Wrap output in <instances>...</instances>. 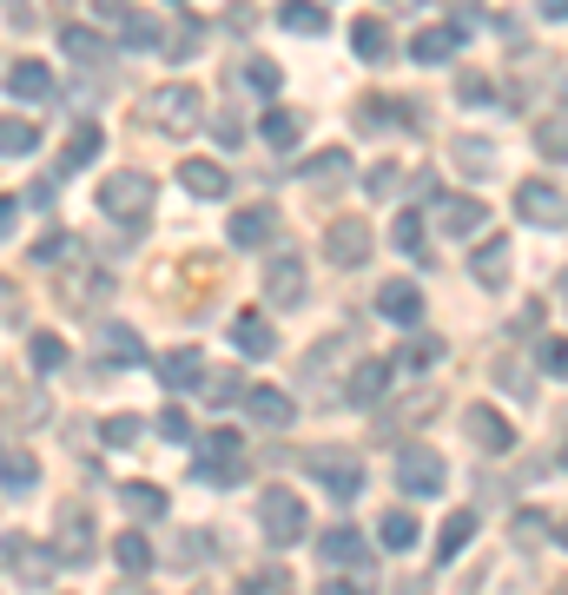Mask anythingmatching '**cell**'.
<instances>
[{"label":"cell","instance_id":"60d3db41","mask_svg":"<svg viewBox=\"0 0 568 595\" xmlns=\"http://www.w3.org/2000/svg\"><path fill=\"white\" fill-rule=\"evenodd\" d=\"M159 33H165V26H159L152 13H126V20H119V40H126V46H139V53H146V46H159Z\"/></svg>","mask_w":568,"mask_h":595},{"label":"cell","instance_id":"94428289","mask_svg":"<svg viewBox=\"0 0 568 595\" xmlns=\"http://www.w3.org/2000/svg\"><path fill=\"white\" fill-rule=\"evenodd\" d=\"M556 543H562V550H568V517H562V523H556Z\"/></svg>","mask_w":568,"mask_h":595},{"label":"cell","instance_id":"d6986e66","mask_svg":"<svg viewBox=\"0 0 568 595\" xmlns=\"http://www.w3.org/2000/svg\"><path fill=\"white\" fill-rule=\"evenodd\" d=\"M457 46H463V26H424L410 40V60L417 66H443V60H457Z\"/></svg>","mask_w":568,"mask_h":595},{"label":"cell","instance_id":"44dd1931","mask_svg":"<svg viewBox=\"0 0 568 595\" xmlns=\"http://www.w3.org/2000/svg\"><path fill=\"white\" fill-rule=\"evenodd\" d=\"M232 344H238L245 358H271V351H278L271 318H265V311H238V318H232Z\"/></svg>","mask_w":568,"mask_h":595},{"label":"cell","instance_id":"52a82bcc","mask_svg":"<svg viewBox=\"0 0 568 595\" xmlns=\"http://www.w3.org/2000/svg\"><path fill=\"white\" fill-rule=\"evenodd\" d=\"M318 556L331 563V576H371V543H364L351 523L324 530V536H318Z\"/></svg>","mask_w":568,"mask_h":595},{"label":"cell","instance_id":"e575fe53","mask_svg":"<svg viewBox=\"0 0 568 595\" xmlns=\"http://www.w3.org/2000/svg\"><path fill=\"white\" fill-rule=\"evenodd\" d=\"M298 132H304V119H298V113H285V106H271V113H265V146H271V152H291V146H298Z\"/></svg>","mask_w":568,"mask_h":595},{"label":"cell","instance_id":"681fc988","mask_svg":"<svg viewBox=\"0 0 568 595\" xmlns=\"http://www.w3.org/2000/svg\"><path fill=\"white\" fill-rule=\"evenodd\" d=\"M364 185H371L377 199H390V192H397V166H390V159H384V166H371V172H364Z\"/></svg>","mask_w":568,"mask_h":595},{"label":"cell","instance_id":"ba28073f","mask_svg":"<svg viewBox=\"0 0 568 595\" xmlns=\"http://www.w3.org/2000/svg\"><path fill=\"white\" fill-rule=\"evenodd\" d=\"M516 212H523L529 225H568V199L549 179H523V185H516Z\"/></svg>","mask_w":568,"mask_h":595},{"label":"cell","instance_id":"1f68e13d","mask_svg":"<svg viewBox=\"0 0 568 595\" xmlns=\"http://www.w3.org/2000/svg\"><path fill=\"white\" fill-rule=\"evenodd\" d=\"M60 46H66V60H79V66H106V40H99L93 26H66Z\"/></svg>","mask_w":568,"mask_h":595},{"label":"cell","instance_id":"4fadbf2b","mask_svg":"<svg viewBox=\"0 0 568 595\" xmlns=\"http://www.w3.org/2000/svg\"><path fill=\"white\" fill-rule=\"evenodd\" d=\"M199 113H205L199 86H165V93L152 99V119H159V126H172V132H185V126H192Z\"/></svg>","mask_w":568,"mask_h":595},{"label":"cell","instance_id":"9c48e42d","mask_svg":"<svg viewBox=\"0 0 568 595\" xmlns=\"http://www.w3.org/2000/svg\"><path fill=\"white\" fill-rule=\"evenodd\" d=\"M271 238H278V212L271 205H238L232 225H225V245H238V252H258Z\"/></svg>","mask_w":568,"mask_h":595},{"label":"cell","instance_id":"91938a15","mask_svg":"<svg viewBox=\"0 0 568 595\" xmlns=\"http://www.w3.org/2000/svg\"><path fill=\"white\" fill-rule=\"evenodd\" d=\"M324 595H364V589H357V583H337V576H331V583H324Z\"/></svg>","mask_w":568,"mask_h":595},{"label":"cell","instance_id":"4dcf8cb0","mask_svg":"<svg viewBox=\"0 0 568 595\" xmlns=\"http://www.w3.org/2000/svg\"><path fill=\"white\" fill-rule=\"evenodd\" d=\"M278 26H291V33H324L331 13H324L318 0H278Z\"/></svg>","mask_w":568,"mask_h":595},{"label":"cell","instance_id":"9f6ffc18","mask_svg":"<svg viewBox=\"0 0 568 595\" xmlns=\"http://www.w3.org/2000/svg\"><path fill=\"white\" fill-rule=\"evenodd\" d=\"M26 205H33V212H46V205H53V179H40V185H26Z\"/></svg>","mask_w":568,"mask_h":595},{"label":"cell","instance_id":"603a6c76","mask_svg":"<svg viewBox=\"0 0 568 595\" xmlns=\"http://www.w3.org/2000/svg\"><path fill=\"white\" fill-rule=\"evenodd\" d=\"M351 172H357V166H351V152H344V146H331V152H318V159H304V166H298V179H304V185H344Z\"/></svg>","mask_w":568,"mask_h":595},{"label":"cell","instance_id":"f907efd6","mask_svg":"<svg viewBox=\"0 0 568 595\" xmlns=\"http://www.w3.org/2000/svg\"><path fill=\"white\" fill-rule=\"evenodd\" d=\"M437 358H443V344H437V338H417V344L404 351V364H417V371H430Z\"/></svg>","mask_w":568,"mask_h":595},{"label":"cell","instance_id":"e7e4bbea","mask_svg":"<svg viewBox=\"0 0 568 595\" xmlns=\"http://www.w3.org/2000/svg\"><path fill=\"white\" fill-rule=\"evenodd\" d=\"M556 291H562V305H568V272H562V285H556Z\"/></svg>","mask_w":568,"mask_h":595},{"label":"cell","instance_id":"8fae6325","mask_svg":"<svg viewBox=\"0 0 568 595\" xmlns=\"http://www.w3.org/2000/svg\"><path fill=\"white\" fill-rule=\"evenodd\" d=\"M265 291H271V305H304V258L298 252H285V258H271L265 265Z\"/></svg>","mask_w":568,"mask_h":595},{"label":"cell","instance_id":"f1b7e54d","mask_svg":"<svg viewBox=\"0 0 568 595\" xmlns=\"http://www.w3.org/2000/svg\"><path fill=\"white\" fill-rule=\"evenodd\" d=\"M99 351H106V364H139L146 358L139 331H126V325H99Z\"/></svg>","mask_w":568,"mask_h":595},{"label":"cell","instance_id":"6da1fadb","mask_svg":"<svg viewBox=\"0 0 568 595\" xmlns=\"http://www.w3.org/2000/svg\"><path fill=\"white\" fill-rule=\"evenodd\" d=\"M60 570H66L60 550H46V543H33V536H0V576H13L20 589H46Z\"/></svg>","mask_w":568,"mask_h":595},{"label":"cell","instance_id":"db71d44e","mask_svg":"<svg viewBox=\"0 0 568 595\" xmlns=\"http://www.w3.org/2000/svg\"><path fill=\"white\" fill-rule=\"evenodd\" d=\"M20 225V192H0V238Z\"/></svg>","mask_w":568,"mask_h":595},{"label":"cell","instance_id":"8992f818","mask_svg":"<svg viewBox=\"0 0 568 595\" xmlns=\"http://www.w3.org/2000/svg\"><path fill=\"white\" fill-rule=\"evenodd\" d=\"M324 258H331L337 272H357V265L371 258V225H364V219H351V212H344V219H331V225H324Z\"/></svg>","mask_w":568,"mask_h":595},{"label":"cell","instance_id":"4316f807","mask_svg":"<svg viewBox=\"0 0 568 595\" xmlns=\"http://www.w3.org/2000/svg\"><path fill=\"white\" fill-rule=\"evenodd\" d=\"M450 159H457L470 179H490V172H496V146H490V139H476V132H463V139L450 146Z\"/></svg>","mask_w":568,"mask_h":595},{"label":"cell","instance_id":"f5cc1de1","mask_svg":"<svg viewBox=\"0 0 568 595\" xmlns=\"http://www.w3.org/2000/svg\"><path fill=\"white\" fill-rule=\"evenodd\" d=\"M516 543H543V517H536V510L516 517Z\"/></svg>","mask_w":568,"mask_h":595},{"label":"cell","instance_id":"bcb514c9","mask_svg":"<svg viewBox=\"0 0 568 595\" xmlns=\"http://www.w3.org/2000/svg\"><path fill=\"white\" fill-rule=\"evenodd\" d=\"M159 437H172V444H192V417L172 404V411H159Z\"/></svg>","mask_w":568,"mask_h":595},{"label":"cell","instance_id":"ffe728a7","mask_svg":"<svg viewBox=\"0 0 568 595\" xmlns=\"http://www.w3.org/2000/svg\"><path fill=\"white\" fill-rule=\"evenodd\" d=\"M483 219H490V205H483V199H437V225H443L450 238L483 232Z\"/></svg>","mask_w":568,"mask_h":595},{"label":"cell","instance_id":"9a60e30c","mask_svg":"<svg viewBox=\"0 0 568 595\" xmlns=\"http://www.w3.org/2000/svg\"><path fill=\"white\" fill-rule=\"evenodd\" d=\"M377 311H384L390 325L417 331V325H424V291H417L410 278H397V285H384V291H377Z\"/></svg>","mask_w":568,"mask_h":595},{"label":"cell","instance_id":"277c9868","mask_svg":"<svg viewBox=\"0 0 568 595\" xmlns=\"http://www.w3.org/2000/svg\"><path fill=\"white\" fill-rule=\"evenodd\" d=\"M304 470H311L337 503H351V497L364 490V464H357L351 450H304Z\"/></svg>","mask_w":568,"mask_h":595},{"label":"cell","instance_id":"7dc6e473","mask_svg":"<svg viewBox=\"0 0 568 595\" xmlns=\"http://www.w3.org/2000/svg\"><path fill=\"white\" fill-rule=\"evenodd\" d=\"M99 437H106L112 450H126V444L139 437V417H106V424H99Z\"/></svg>","mask_w":568,"mask_h":595},{"label":"cell","instance_id":"7c38bea8","mask_svg":"<svg viewBox=\"0 0 568 595\" xmlns=\"http://www.w3.org/2000/svg\"><path fill=\"white\" fill-rule=\"evenodd\" d=\"M7 93L26 99V106L53 99V66H46V60H13V66H7Z\"/></svg>","mask_w":568,"mask_h":595},{"label":"cell","instance_id":"d590c367","mask_svg":"<svg viewBox=\"0 0 568 595\" xmlns=\"http://www.w3.org/2000/svg\"><path fill=\"white\" fill-rule=\"evenodd\" d=\"M390 245L404 252V258H424L430 245H424V212H397L390 219Z\"/></svg>","mask_w":568,"mask_h":595},{"label":"cell","instance_id":"ac0fdd59","mask_svg":"<svg viewBox=\"0 0 568 595\" xmlns=\"http://www.w3.org/2000/svg\"><path fill=\"white\" fill-rule=\"evenodd\" d=\"M245 411H251V424H265V431H285V424L298 417V404H291L278 384H258V391H245Z\"/></svg>","mask_w":568,"mask_h":595},{"label":"cell","instance_id":"d4e9b609","mask_svg":"<svg viewBox=\"0 0 568 595\" xmlns=\"http://www.w3.org/2000/svg\"><path fill=\"white\" fill-rule=\"evenodd\" d=\"M112 570H119V576H132V583H139V576H146V570H152V543H146V536H139V530H119V536H112Z\"/></svg>","mask_w":568,"mask_h":595},{"label":"cell","instance_id":"6f0895ef","mask_svg":"<svg viewBox=\"0 0 568 595\" xmlns=\"http://www.w3.org/2000/svg\"><path fill=\"white\" fill-rule=\"evenodd\" d=\"M543 7V20H568V0H536Z\"/></svg>","mask_w":568,"mask_h":595},{"label":"cell","instance_id":"2e32d148","mask_svg":"<svg viewBox=\"0 0 568 595\" xmlns=\"http://www.w3.org/2000/svg\"><path fill=\"white\" fill-rule=\"evenodd\" d=\"M179 185H185L192 199H225V192H232V179H225L218 159H179Z\"/></svg>","mask_w":568,"mask_h":595},{"label":"cell","instance_id":"6125c7cd","mask_svg":"<svg viewBox=\"0 0 568 595\" xmlns=\"http://www.w3.org/2000/svg\"><path fill=\"white\" fill-rule=\"evenodd\" d=\"M93 7H106V13H119V7H126V0H93Z\"/></svg>","mask_w":568,"mask_h":595},{"label":"cell","instance_id":"7a4b0ae2","mask_svg":"<svg viewBox=\"0 0 568 595\" xmlns=\"http://www.w3.org/2000/svg\"><path fill=\"white\" fill-rule=\"evenodd\" d=\"M99 212H106V219H126V225H146V212H152V179H146V172H112V179L99 185Z\"/></svg>","mask_w":568,"mask_h":595},{"label":"cell","instance_id":"5b68a950","mask_svg":"<svg viewBox=\"0 0 568 595\" xmlns=\"http://www.w3.org/2000/svg\"><path fill=\"white\" fill-rule=\"evenodd\" d=\"M258 530H265L271 543H304L311 517H304V503H298L291 490H265V497H258Z\"/></svg>","mask_w":568,"mask_h":595},{"label":"cell","instance_id":"8d00e7d4","mask_svg":"<svg viewBox=\"0 0 568 595\" xmlns=\"http://www.w3.org/2000/svg\"><path fill=\"white\" fill-rule=\"evenodd\" d=\"M40 146V126L33 119H0V159H26Z\"/></svg>","mask_w":568,"mask_h":595},{"label":"cell","instance_id":"30bf717a","mask_svg":"<svg viewBox=\"0 0 568 595\" xmlns=\"http://www.w3.org/2000/svg\"><path fill=\"white\" fill-rule=\"evenodd\" d=\"M463 431H470V444H476V450H490V457H510V450H516V431H510L490 404H470Z\"/></svg>","mask_w":568,"mask_h":595},{"label":"cell","instance_id":"83f0119b","mask_svg":"<svg viewBox=\"0 0 568 595\" xmlns=\"http://www.w3.org/2000/svg\"><path fill=\"white\" fill-rule=\"evenodd\" d=\"M536 152H543L549 166H562V159H568V106L543 113V126H536Z\"/></svg>","mask_w":568,"mask_h":595},{"label":"cell","instance_id":"816d5d0a","mask_svg":"<svg viewBox=\"0 0 568 595\" xmlns=\"http://www.w3.org/2000/svg\"><path fill=\"white\" fill-rule=\"evenodd\" d=\"M457 93H463V106H490V99H496V93H490V79H483V73H470V79H463V86H457Z\"/></svg>","mask_w":568,"mask_h":595},{"label":"cell","instance_id":"b9f144b4","mask_svg":"<svg viewBox=\"0 0 568 595\" xmlns=\"http://www.w3.org/2000/svg\"><path fill=\"white\" fill-rule=\"evenodd\" d=\"M26 358H33V371H60V364H66V344H60L53 331H33V344H26Z\"/></svg>","mask_w":568,"mask_h":595},{"label":"cell","instance_id":"be15d7a7","mask_svg":"<svg viewBox=\"0 0 568 595\" xmlns=\"http://www.w3.org/2000/svg\"><path fill=\"white\" fill-rule=\"evenodd\" d=\"M119 595H152V589H139V583H132V589H126V583H119Z\"/></svg>","mask_w":568,"mask_h":595},{"label":"cell","instance_id":"3957f363","mask_svg":"<svg viewBox=\"0 0 568 595\" xmlns=\"http://www.w3.org/2000/svg\"><path fill=\"white\" fill-rule=\"evenodd\" d=\"M390 470H397V490L404 497H443V484H450V464L437 450H424V444H410Z\"/></svg>","mask_w":568,"mask_h":595},{"label":"cell","instance_id":"74e56055","mask_svg":"<svg viewBox=\"0 0 568 595\" xmlns=\"http://www.w3.org/2000/svg\"><path fill=\"white\" fill-rule=\"evenodd\" d=\"M245 86H251L258 99H271V93L285 86V66H278V60H265V53H251V60H245Z\"/></svg>","mask_w":568,"mask_h":595},{"label":"cell","instance_id":"f546056e","mask_svg":"<svg viewBox=\"0 0 568 595\" xmlns=\"http://www.w3.org/2000/svg\"><path fill=\"white\" fill-rule=\"evenodd\" d=\"M159 378H165L172 391H179V384H199V378H205V358H199L192 344H179V351H165V358H159Z\"/></svg>","mask_w":568,"mask_h":595},{"label":"cell","instance_id":"f35d334b","mask_svg":"<svg viewBox=\"0 0 568 595\" xmlns=\"http://www.w3.org/2000/svg\"><path fill=\"white\" fill-rule=\"evenodd\" d=\"M377 543H384L390 556H397V550H410V543H417V517H410V510H390V517L377 523Z\"/></svg>","mask_w":568,"mask_h":595},{"label":"cell","instance_id":"f6af8a7d","mask_svg":"<svg viewBox=\"0 0 568 595\" xmlns=\"http://www.w3.org/2000/svg\"><path fill=\"white\" fill-rule=\"evenodd\" d=\"M496 384H503L510 397H529V371H523L516 358H496Z\"/></svg>","mask_w":568,"mask_h":595},{"label":"cell","instance_id":"e0dca14e","mask_svg":"<svg viewBox=\"0 0 568 595\" xmlns=\"http://www.w3.org/2000/svg\"><path fill=\"white\" fill-rule=\"evenodd\" d=\"M390 378H397V364H390V358H364V364L351 371L344 397H351V404H377V397L390 391Z\"/></svg>","mask_w":568,"mask_h":595},{"label":"cell","instance_id":"680465c9","mask_svg":"<svg viewBox=\"0 0 568 595\" xmlns=\"http://www.w3.org/2000/svg\"><path fill=\"white\" fill-rule=\"evenodd\" d=\"M0 318H13V285L0 278Z\"/></svg>","mask_w":568,"mask_h":595},{"label":"cell","instance_id":"ab89813d","mask_svg":"<svg viewBox=\"0 0 568 595\" xmlns=\"http://www.w3.org/2000/svg\"><path fill=\"white\" fill-rule=\"evenodd\" d=\"M119 503H126L132 517H165V490H159V484H126Z\"/></svg>","mask_w":568,"mask_h":595},{"label":"cell","instance_id":"d6a6232c","mask_svg":"<svg viewBox=\"0 0 568 595\" xmlns=\"http://www.w3.org/2000/svg\"><path fill=\"white\" fill-rule=\"evenodd\" d=\"M476 285H510V238H490L483 252H476Z\"/></svg>","mask_w":568,"mask_h":595},{"label":"cell","instance_id":"11a10c76","mask_svg":"<svg viewBox=\"0 0 568 595\" xmlns=\"http://www.w3.org/2000/svg\"><path fill=\"white\" fill-rule=\"evenodd\" d=\"M238 139H245V126H238V113H225L218 119V146H238Z\"/></svg>","mask_w":568,"mask_h":595},{"label":"cell","instance_id":"836d02e7","mask_svg":"<svg viewBox=\"0 0 568 595\" xmlns=\"http://www.w3.org/2000/svg\"><path fill=\"white\" fill-rule=\"evenodd\" d=\"M199 46H205V20H179V26L159 40V53H165V60H192Z\"/></svg>","mask_w":568,"mask_h":595},{"label":"cell","instance_id":"cb8c5ba5","mask_svg":"<svg viewBox=\"0 0 568 595\" xmlns=\"http://www.w3.org/2000/svg\"><path fill=\"white\" fill-rule=\"evenodd\" d=\"M470 536H476V510H450L443 530H437V563H457L470 550Z\"/></svg>","mask_w":568,"mask_h":595},{"label":"cell","instance_id":"7bdbcfd3","mask_svg":"<svg viewBox=\"0 0 568 595\" xmlns=\"http://www.w3.org/2000/svg\"><path fill=\"white\" fill-rule=\"evenodd\" d=\"M0 484L20 497V490H33V484H40V464H33V457H0Z\"/></svg>","mask_w":568,"mask_h":595},{"label":"cell","instance_id":"c3c4849f","mask_svg":"<svg viewBox=\"0 0 568 595\" xmlns=\"http://www.w3.org/2000/svg\"><path fill=\"white\" fill-rule=\"evenodd\" d=\"M205 384V397H218V404H232V397H245V384L232 378V371H218V378H199Z\"/></svg>","mask_w":568,"mask_h":595},{"label":"cell","instance_id":"7402d4cb","mask_svg":"<svg viewBox=\"0 0 568 595\" xmlns=\"http://www.w3.org/2000/svg\"><path fill=\"white\" fill-rule=\"evenodd\" d=\"M53 550H60V563H86V556H93V517H86V510H66Z\"/></svg>","mask_w":568,"mask_h":595},{"label":"cell","instance_id":"484cf974","mask_svg":"<svg viewBox=\"0 0 568 595\" xmlns=\"http://www.w3.org/2000/svg\"><path fill=\"white\" fill-rule=\"evenodd\" d=\"M351 46H357V60H371V66H377V60H390V26H384L377 13H364V20L351 26Z\"/></svg>","mask_w":568,"mask_h":595},{"label":"cell","instance_id":"ee69618b","mask_svg":"<svg viewBox=\"0 0 568 595\" xmlns=\"http://www.w3.org/2000/svg\"><path fill=\"white\" fill-rule=\"evenodd\" d=\"M536 364H543L556 384H568V338H543V344H536Z\"/></svg>","mask_w":568,"mask_h":595},{"label":"cell","instance_id":"5bb4252c","mask_svg":"<svg viewBox=\"0 0 568 595\" xmlns=\"http://www.w3.org/2000/svg\"><path fill=\"white\" fill-rule=\"evenodd\" d=\"M99 146H106V132H99L93 119H73V132H66V146H60V172H66V179L86 172V166L99 159Z\"/></svg>","mask_w":568,"mask_h":595}]
</instances>
